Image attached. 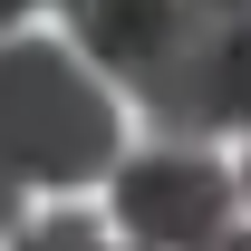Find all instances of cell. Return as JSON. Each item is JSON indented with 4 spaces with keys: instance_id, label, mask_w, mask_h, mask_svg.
Here are the masks:
<instances>
[{
    "instance_id": "6da1fadb",
    "label": "cell",
    "mask_w": 251,
    "mask_h": 251,
    "mask_svg": "<svg viewBox=\"0 0 251 251\" xmlns=\"http://www.w3.org/2000/svg\"><path fill=\"white\" fill-rule=\"evenodd\" d=\"M0 164L20 184H97L116 164V97L77 49L0 39Z\"/></svg>"
},
{
    "instance_id": "7a4b0ae2",
    "label": "cell",
    "mask_w": 251,
    "mask_h": 251,
    "mask_svg": "<svg viewBox=\"0 0 251 251\" xmlns=\"http://www.w3.org/2000/svg\"><path fill=\"white\" fill-rule=\"evenodd\" d=\"M232 203H242L232 164L203 155V145H174V135L116 164V222L135 251H203L232 222Z\"/></svg>"
},
{
    "instance_id": "3957f363",
    "label": "cell",
    "mask_w": 251,
    "mask_h": 251,
    "mask_svg": "<svg viewBox=\"0 0 251 251\" xmlns=\"http://www.w3.org/2000/svg\"><path fill=\"white\" fill-rule=\"evenodd\" d=\"M126 87L145 97V116L174 135V145H203V135H222L232 126V20H213V10H174V29L155 39V58L135 68Z\"/></svg>"
},
{
    "instance_id": "277c9868",
    "label": "cell",
    "mask_w": 251,
    "mask_h": 251,
    "mask_svg": "<svg viewBox=\"0 0 251 251\" xmlns=\"http://www.w3.org/2000/svg\"><path fill=\"white\" fill-rule=\"evenodd\" d=\"M174 10L184 0H68V29H77V58L126 87L135 68L155 58V39L174 29Z\"/></svg>"
},
{
    "instance_id": "5b68a950",
    "label": "cell",
    "mask_w": 251,
    "mask_h": 251,
    "mask_svg": "<svg viewBox=\"0 0 251 251\" xmlns=\"http://www.w3.org/2000/svg\"><path fill=\"white\" fill-rule=\"evenodd\" d=\"M10 251H106L97 242V222H77V213H49V222H29Z\"/></svg>"
},
{
    "instance_id": "8992f818",
    "label": "cell",
    "mask_w": 251,
    "mask_h": 251,
    "mask_svg": "<svg viewBox=\"0 0 251 251\" xmlns=\"http://www.w3.org/2000/svg\"><path fill=\"white\" fill-rule=\"evenodd\" d=\"M20 203H29V184H20V174H10V164H0V232H10V222H20Z\"/></svg>"
},
{
    "instance_id": "52a82bcc",
    "label": "cell",
    "mask_w": 251,
    "mask_h": 251,
    "mask_svg": "<svg viewBox=\"0 0 251 251\" xmlns=\"http://www.w3.org/2000/svg\"><path fill=\"white\" fill-rule=\"evenodd\" d=\"M203 251H251V222H222V232H213Z\"/></svg>"
},
{
    "instance_id": "ba28073f",
    "label": "cell",
    "mask_w": 251,
    "mask_h": 251,
    "mask_svg": "<svg viewBox=\"0 0 251 251\" xmlns=\"http://www.w3.org/2000/svg\"><path fill=\"white\" fill-rule=\"evenodd\" d=\"M193 10H213V20H232V29L251 20V0H193Z\"/></svg>"
},
{
    "instance_id": "9c48e42d",
    "label": "cell",
    "mask_w": 251,
    "mask_h": 251,
    "mask_svg": "<svg viewBox=\"0 0 251 251\" xmlns=\"http://www.w3.org/2000/svg\"><path fill=\"white\" fill-rule=\"evenodd\" d=\"M20 10H29V0H0V29H10V20H20Z\"/></svg>"
}]
</instances>
